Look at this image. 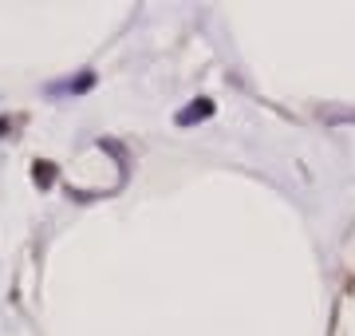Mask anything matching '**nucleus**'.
<instances>
[{
  "mask_svg": "<svg viewBox=\"0 0 355 336\" xmlns=\"http://www.w3.org/2000/svg\"><path fill=\"white\" fill-rule=\"evenodd\" d=\"M209 111H214V107H209V99H202L198 107H186V111H178V123H198V119H205Z\"/></svg>",
  "mask_w": 355,
  "mask_h": 336,
  "instance_id": "obj_1",
  "label": "nucleus"
}]
</instances>
